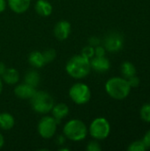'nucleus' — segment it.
<instances>
[{
  "instance_id": "f257e3e1",
  "label": "nucleus",
  "mask_w": 150,
  "mask_h": 151,
  "mask_svg": "<svg viewBox=\"0 0 150 151\" xmlns=\"http://www.w3.org/2000/svg\"><path fill=\"white\" fill-rule=\"evenodd\" d=\"M65 71L69 76L73 79L80 80L87 77L90 71V60L80 55H75L72 57L66 63Z\"/></svg>"
},
{
  "instance_id": "f03ea898",
  "label": "nucleus",
  "mask_w": 150,
  "mask_h": 151,
  "mask_svg": "<svg viewBox=\"0 0 150 151\" xmlns=\"http://www.w3.org/2000/svg\"><path fill=\"white\" fill-rule=\"evenodd\" d=\"M131 88H132L127 80L121 77H112L109 79L105 84L107 94L116 100H123L126 98L130 94Z\"/></svg>"
},
{
  "instance_id": "7ed1b4c3",
  "label": "nucleus",
  "mask_w": 150,
  "mask_h": 151,
  "mask_svg": "<svg viewBox=\"0 0 150 151\" xmlns=\"http://www.w3.org/2000/svg\"><path fill=\"white\" fill-rule=\"evenodd\" d=\"M88 133V129L86 124L77 119H71L65 123L63 128V134L66 139L72 142H80L83 141Z\"/></svg>"
},
{
  "instance_id": "20e7f679",
  "label": "nucleus",
  "mask_w": 150,
  "mask_h": 151,
  "mask_svg": "<svg viewBox=\"0 0 150 151\" xmlns=\"http://www.w3.org/2000/svg\"><path fill=\"white\" fill-rule=\"evenodd\" d=\"M30 100L32 109L39 114H47L50 112L55 104L51 95L42 90H36Z\"/></svg>"
},
{
  "instance_id": "39448f33",
  "label": "nucleus",
  "mask_w": 150,
  "mask_h": 151,
  "mask_svg": "<svg viewBox=\"0 0 150 151\" xmlns=\"http://www.w3.org/2000/svg\"><path fill=\"white\" fill-rule=\"evenodd\" d=\"M69 96L74 104L83 105L91 99V90L87 84L77 82L70 88Z\"/></svg>"
},
{
  "instance_id": "423d86ee",
  "label": "nucleus",
  "mask_w": 150,
  "mask_h": 151,
  "mask_svg": "<svg viewBox=\"0 0 150 151\" xmlns=\"http://www.w3.org/2000/svg\"><path fill=\"white\" fill-rule=\"evenodd\" d=\"M88 133L95 140H104L111 133V125L106 119L96 118L91 122L88 128Z\"/></svg>"
},
{
  "instance_id": "0eeeda50",
  "label": "nucleus",
  "mask_w": 150,
  "mask_h": 151,
  "mask_svg": "<svg viewBox=\"0 0 150 151\" xmlns=\"http://www.w3.org/2000/svg\"><path fill=\"white\" fill-rule=\"evenodd\" d=\"M57 125V122L52 116H44L38 122V134L43 139H50L56 134Z\"/></svg>"
},
{
  "instance_id": "6e6552de",
  "label": "nucleus",
  "mask_w": 150,
  "mask_h": 151,
  "mask_svg": "<svg viewBox=\"0 0 150 151\" xmlns=\"http://www.w3.org/2000/svg\"><path fill=\"white\" fill-rule=\"evenodd\" d=\"M124 45V38L118 33L109 34L104 40V48L110 52L119 51Z\"/></svg>"
},
{
  "instance_id": "1a4fd4ad",
  "label": "nucleus",
  "mask_w": 150,
  "mask_h": 151,
  "mask_svg": "<svg viewBox=\"0 0 150 151\" xmlns=\"http://www.w3.org/2000/svg\"><path fill=\"white\" fill-rule=\"evenodd\" d=\"M72 32V26L67 20H60L54 27V35L59 41L66 40Z\"/></svg>"
},
{
  "instance_id": "9d476101",
  "label": "nucleus",
  "mask_w": 150,
  "mask_h": 151,
  "mask_svg": "<svg viewBox=\"0 0 150 151\" xmlns=\"http://www.w3.org/2000/svg\"><path fill=\"white\" fill-rule=\"evenodd\" d=\"M13 91H14L15 96L20 99H30L35 93L36 89L34 87L25 82V83L17 85L14 88Z\"/></svg>"
},
{
  "instance_id": "9b49d317",
  "label": "nucleus",
  "mask_w": 150,
  "mask_h": 151,
  "mask_svg": "<svg viewBox=\"0 0 150 151\" xmlns=\"http://www.w3.org/2000/svg\"><path fill=\"white\" fill-rule=\"evenodd\" d=\"M90 65L91 69L95 70L97 73H105L107 72L111 67V63L109 59L103 56V57H94L90 59Z\"/></svg>"
},
{
  "instance_id": "f8f14e48",
  "label": "nucleus",
  "mask_w": 150,
  "mask_h": 151,
  "mask_svg": "<svg viewBox=\"0 0 150 151\" xmlns=\"http://www.w3.org/2000/svg\"><path fill=\"white\" fill-rule=\"evenodd\" d=\"M52 117L56 119L57 124H60V122L68 116L69 114V107L63 103H59L57 104H54L52 110H51Z\"/></svg>"
},
{
  "instance_id": "ddd939ff",
  "label": "nucleus",
  "mask_w": 150,
  "mask_h": 151,
  "mask_svg": "<svg viewBox=\"0 0 150 151\" xmlns=\"http://www.w3.org/2000/svg\"><path fill=\"white\" fill-rule=\"evenodd\" d=\"M7 4L13 12L21 14L28 10L31 4V0H8Z\"/></svg>"
},
{
  "instance_id": "4468645a",
  "label": "nucleus",
  "mask_w": 150,
  "mask_h": 151,
  "mask_svg": "<svg viewBox=\"0 0 150 151\" xmlns=\"http://www.w3.org/2000/svg\"><path fill=\"white\" fill-rule=\"evenodd\" d=\"M35 12L42 17H48L52 13L53 7L48 0H37L34 4Z\"/></svg>"
},
{
  "instance_id": "2eb2a0df",
  "label": "nucleus",
  "mask_w": 150,
  "mask_h": 151,
  "mask_svg": "<svg viewBox=\"0 0 150 151\" xmlns=\"http://www.w3.org/2000/svg\"><path fill=\"white\" fill-rule=\"evenodd\" d=\"M2 81L9 85H15L19 82L20 75L18 70L15 68H6L5 72L1 76Z\"/></svg>"
},
{
  "instance_id": "dca6fc26",
  "label": "nucleus",
  "mask_w": 150,
  "mask_h": 151,
  "mask_svg": "<svg viewBox=\"0 0 150 151\" xmlns=\"http://www.w3.org/2000/svg\"><path fill=\"white\" fill-rule=\"evenodd\" d=\"M28 63L29 65L34 67V68H42V66H44V65L46 64L45 63V60H44V58H43V55H42V52L41 51H38V50H34L32 51L29 56H28Z\"/></svg>"
},
{
  "instance_id": "f3484780",
  "label": "nucleus",
  "mask_w": 150,
  "mask_h": 151,
  "mask_svg": "<svg viewBox=\"0 0 150 151\" xmlns=\"http://www.w3.org/2000/svg\"><path fill=\"white\" fill-rule=\"evenodd\" d=\"M15 125L14 117L8 112L0 113V128L4 131L11 130Z\"/></svg>"
},
{
  "instance_id": "a211bd4d",
  "label": "nucleus",
  "mask_w": 150,
  "mask_h": 151,
  "mask_svg": "<svg viewBox=\"0 0 150 151\" xmlns=\"http://www.w3.org/2000/svg\"><path fill=\"white\" fill-rule=\"evenodd\" d=\"M40 75L37 71L35 70H30L27 71V73L25 74V82L36 88L39 83H40Z\"/></svg>"
},
{
  "instance_id": "6ab92c4d",
  "label": "nucleus",
  "mask_w": 150,
  "mask_h": 151,
  "mask_svg": "<svg viewBox=\"0 0 150 151\" xmlns=\"http://www.w3.org/2000/svg\"><path fill=\"white\" fill-rule=\"evenodd\" d=\"M121 73L125 79H128L136 74V68L131 62H124L121 65Z\"/></svg>"
},
{
  "instance_id": "aec40b11",
  "label": "nucleus",
  "mask_w": 150,
  "mask_h": 151,
  "mask_svg": "<svg viewBox=\"0 0 150 151\" xmlns=\"http://www.w3.org/2000/svg\"><path fill=\"white\" fill-rule=\"evenodd\" d=\"M140 115L144 122L150 123V104H145L142 105L140 111Z\"/></svg>"
},
{
  "instance_id": "412c9836",
  "label": "nucleus",
  "mask_w": 150,
  "mask_h": 151,
  "mask_svg": "<svg viewBox=\"0 0 150 151\" xmlns=\"http://www.w3.org/2000/svg\"><path fill=\"white\" fill-rule=\"evenodd\" d=\"M148 148L145 145L143 141H135L133 142H132L128 148L127 150L128 151H144L146 150Z\"/></svg>"
},
{
  "instance_id": "4be33fe9",
  "label": "nucleus",
  "mask_w": 150,
  "mask_h": 151,
  "mask_svg": "<svg viewBox=\"0 0 150 151\" xmlns=\"http://www.w3.org/2000/svg\"><path fill=\"white\" fill-rule=\"evenodd\" d=\"M42 55H43L45 63L48 64V63L53 62L56 59V58H57V51L54 49H48V50H44L42 52Z\"/></svg>"
},
{
  "instance_id": "5701e85b",
  "label": "nucleus",
  "mask_w": 150,
  "mask_h": 151,
  "mask_svg": "<svg viewBox=\"0 0 150 151\" xmlns=\"http://www.w3.org/2000/svg\"><path fill=\"white\" fill-rule=\"evenodd\" d=\"M81 55L90 60L91 58L95 57V47L90 46V45L84 47L81 50Z\"/></svg>"
},
{
  "instance_id": "b1692460",
  "label": "nucleus",
  "mask_w": 150,
  "mask_h": 151,
  "mask_svg": "<svg viewBox=\"0 0 150 151\" xmlns=\"http://www.w3.org/2000/svg\"><path fill=\"white\" fill-rule=\"evenodd\" d=\"M86 150L88 151H101L102 147H101L100 143L97 142V140H95V141H92V142H88Z\"/></svg>"
},
{
  "instance_id": "393cba45",
  "label": "nucleus",
  "mask_w": 150,
  "mask_h": 151,
  "mask_svg": "<svg viewBox=\"0 0 150 151\" xmlns=\"http://www.w3.org/2000/svg\"><path fill=\"white\" fill-rule=\"evenodd\" d=\"M127 81H128L131 88H136L140 85V79L136 75H133V76L128 78Z\"/></svg>"
},
{
  "instance_id": "a878e982",
  "label": "nucleus",
  "mask_w": 150,
  "mask_h": 151,
  "mask_svg": "<svg viewBox=\"0 0 150 151\" xmlns=\"http://www.w3.org/2000/svg\"><path fill=\"white\" fill-rule=\"evenodd\" d=\"M105 48L101 46V45H98V46H95V57H103L105 56Z\"/></svg>"
},
{
  "instance_id": "bb28decb",
  "label": "nucleus",
  "mask_w": 150,
  "mask_h": 151,
  "mask_svg": "<svg viewBox=\"0 0 150 151\" xmlns=\"http://www.w3.org/2000/svg\"><path fill=\"white\" fill-rule=\"evenodd\" d=\"M100 42H101L100 39H99L98 37H96V36H92V37H90L89 40H88L89 45H90V46H93V47H95V46L100 45Z\"/></svg>"
},
{
  "instance_id": "cd10ccee",
  "label": "nucleus",
  "mask_w": 150,
  "mask_h": 151,
  "mask_svg": "<svg viewBox=\"0 0 150 151\" xmlns=\"http://www.w3.org/2000/svg\"><path fill=\"white\" fill-rule=\"evenodd\" d=\"M142 141L144 142V143H145V145L147 146V148H148V149L150 148V130L146 133V134L144 135V137H143V140H142Z\"/></svg>"
},
{
  "instance_id": "c85d7f7f",
  "label": "nucleus",
  "mask_w": 150,
  "mask_h": 151,
  "mask_svg": "<svg viewBox=\"0 0 150 151\" xmlns=\"http://www.w3.org/2000/svg\"><path fill=\"white\" fill-rule=\"evenodd\" d=\"M7 6V2L5 0H0V13L3 12Z\"/></svg>"
},
{
  "instance_id": "c756f323",
  "label": "nucleus",
  "mask_w": 150,
  "mask_h": 151,
  "mask_svg": "<svg viewBox=\"0 0 150 151\" xmlns=\"http://www.w3.org/2000/svg\"><path fill=\"white\" fill-rule=\"evenodd\" d=\"M65 142V135H59L57 136V142L59 144V145H63Z\"/></svg>"
},
{
  "instance_id": "7c9ffc66",
  "label": "nucleus",
  "mask_w": 150,
  "mask_h": 151,
  "mask_svg": "<svg viewBox=\"0 0 150 151\" xmlns=\"http://www.w3.org/2000/svg\"><path fill=\"white\" fill-rule=\"evenodd\" d=\"M6 65L3 63V62H0V76H2L3 75V73L5 72V70H6Z\"/></svg>"
},
{
  "instance_id": "2f4dec72",
  "label": "nucleus",
  "mask_w": 150,
  "mask_h": 151,
  "mask_svg": "<svg viewBox=\"0 0 150 151\" xmlns=\"http://www.w3.org/2000/svg\"><path fill=\"white\" fill-rule=\"evenodd\" d=\"M4 144V138L3 134L0 133V149H2V148H3Z\"/></svg>"
},
{
  "instance_id": "473e14b6",
  "label": "nucleus",
  "mask_w": 150,
  "mask_h": 151,
  "mask_svg": "<svg viewBox=\"0 0 150 151\" xmlns=\"http://www.w3.org/2000/svg\"><path fill=\"white\" fill-rule=\"evenodd\" d=\"M3 91V81H2V78L0 76V95Z\"/></svg>"
},
{
  "instance_id": "72a5a7b5",
  "label": "nucleus",
  "mask_w": 150,
  "mask_h": 151,
  "mask_svg": "<svg viewBox=\"0 0 150 151\" xmlns=\"http://www.w3.org/2000/svg\"><path fill=\"white\" fill-rule=\"evenodd\" d=\"M0 51H1V46H0Z\"/></svg>"
}]
</instances>
